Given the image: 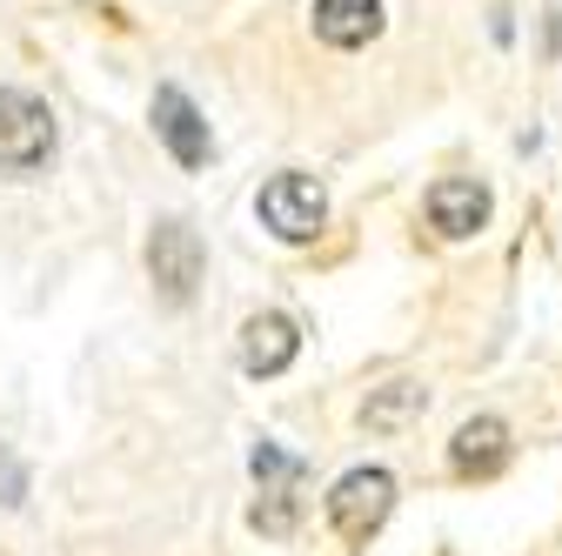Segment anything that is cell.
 Wrapping results in <instances>:
<instances>
[{
	"label": "cell",
	"mask_w": 562,
	"mask_h": 556,
	"mask_svg": "<svg viewBox=\"0 0 562 556\" xmlns=\"http://www.w3.org/2000/svg\"><path fill=\"white\" fill-rule=\"evenodd\" d=\"M54 155V108L27 88H0V175H41Z\"/></svg>",
	"instance_id": "6da1fadb"
},
{
	"label": "cell",
	"mask_w": 562,
	"mask_h": 556,
	"mask_svg": "<svg viewBox=\"0 0 562 556\" xmlns=\"http://www.w3.org/2000/svg\"><path fill=\"white\" fill-rule=\"evenodd\" d=\"M255 215H261V229L281 235V242H315L322 222H328V194H322L315 175H274V181L261 188V201H255Z\"/></svg>",
	"instance_id": "7a4b0ae2"
},
{
	"label": "cell",
	"mask_w": 562,
	"mask_h": 556,
	"mask_svg": "<svg viewBox=\"0 0 562 556\" xmlns=\"http://www.w3.org/2000/svg\"><path fill=\"white\" fill-rule=\"evenodd\" d=\"M395 510V476L389 469H348L328 490V523L341 530V543H369Z\"/></svg>",
	"instance_id": "3957f363"
},
{
	"label": "cell",
	"mask_w": 562,
	"mask_h": 556,
	"mask_svg": "<svg viewBox=\"0 0 562 556\" xmlns=\"http://www.w3.org/2000/svg\"><path fill=\"white\" fill-rule=\"evenodd\" d=\"M201 268H207V255H201V235H194L188 222H161V229L148 235V282H155V296H161L168 309H188V302H194Z\"/></svg>",
	"instance_id": "277c9868"
},
{
	"label": "cell",
	"mask_w": 562,
	"mask_h": 556,
	"mask_svg": "<svg viewBox=\"0 0 562 556\" xmlns=\"http://www.w3.org/2000/svg\"><path fill=\"white\" fill-rule=\"evenodd\" d=\"M255 476H261V503H255V530L261 536H289L302 516V463L281 456L274 443L255 449Z\"/></svg>",
	"instance_id": "5b68a950"
},
{
	"label": "cell",
	"mask_w": 562,
	"mask_h": 556,
	"mask_svg": "<svg viewBox=\"0 0 562 556\" xmlns=\"http://www.w3.org/2000/svg\"><path fill=\"white\" fill-rule=\"evenodd\" d=\"M302 356V329L289 322V315H248L241 322V369L248 376H281V369H289Z\"/></svg>",
	"instance_id": "8992f818"
},
{
	"label": "cell",
	"mask_w": 562,
	"mask_h": 556,
	"mask_svg": "<svg viewBox=\"0 0 562 556\" xmlns=\"http://www.w3.org/2000/svg\"><path fill=\"white\" fill-rule=\"evenodd\" d=\"M155 134L168 142V155L181 168H201L207 162V121H201V108L181 88H155Z\"/></svg>",
	"instance_id": "52a82bcc"
},
{
	"label": "cell",
	"mask_w": 562,
	"mask_h": 556,
	"mask_svg": "<svg viewBox=\"0 0 562 556\" xmlns=\"http://www.w3.org/2000/svg\"><path fill=\"white\" fill-rule=\"evenodd\" d=\"M488 222V188L482 181H436L429 188V229L449 242H469Z\"/></svg>",
	"instance_id": "ba28073f"
},
{
	"label": "cell",
	"mask_w": 562,
	"mask_h": 556,
	"mask_svg": "<svg viewBox=\"0 0 562 556\" xmlns=\"http://www.w3.org/2000/svg\"><path fill=\"white\" fill-rule=\"evenodd\" d=\"M315 34L328 47H369L382 34V0H315Z\"/></svg>",
	"instance_id": "9c48e42d"
},
{
	"label": "cell",
	"mask_w": 562,
	"mask_h": 556,
	"mask_svg": "<svg viewBox=\"0 0 562 556\" xmlns=\"http://www.w3.org/2000/svg\"><path fill=\"white\" fill-rule=\"evenodd\" d=\"M449 463H456L462 476H496V469L509 463V430L496 423V415H475V423H462V430H456Z\"/></svg>",
	"instance_id": "30bf717a"
},
{
	"label": "cell",
	"mask_w": 562,
	"mask_h": 556,
	"mask_svg": "<svg viewBox=\"0 0 562 556\" xmlns=\"http://www.w3.org/2000/svg\"><path fill=\"white\" fill-rule=\"evenodd\" d=\"M415 415H422V389L415 382H389V389H375L362 402V423L369 430H402V423H415Z\"/></svg>",
	"instance_id": "8fae6325"
},
{
	"label": "cell",
	"mask_w": 562,
	"mask_h": 556,
	"mask_svg": "<svg viewBox=\"0 0 562 556\" xmlns=\"http://www.w3.org/2000/svg\"><path fill=\"white\" fill-rule=\"evenodd\" d=\"M21 497H27V469H21V463H14L8 449H0V503H8V510H14Z\"/></svg>",
	"instance_id": "7c38bea8"
}]
</instances>
